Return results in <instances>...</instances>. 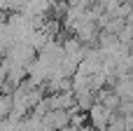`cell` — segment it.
Listing matches in <instances>:
<instances>
[{
	"label": "cell",
	"mask_w": 133,
	"mask_h": 131,
	"mask_svg": "<svg viewBox=\"0 0 133 131\" xmlns=\"http://www.w3.org/2000/svg\"><path fill=\"white\" fill-rule=\"evenodd\" d=\"M9 113H12V94L0 91V120L9 117Z\"/></svg>",
	"instance_id": "2"
},
{
	"label": "cell",
	"mask_w": 133,
	"mask_h": 131,
	"mask_svg": "<svg viewBox=\"0 0 133 131\" xmlns=\"http://www.w3.org/2000/svg\"><path fill=\"white\" fill-rule=\"evenodd\" d=\"M89 120H91V127L94 129L105 131L110 127V122H112V110H108L103 103H94L89 108Z\"/></svg>",
	"instance_id": "1"
}]
</instances>
